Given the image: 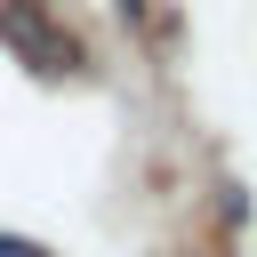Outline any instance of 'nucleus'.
<instances>
[{
  "instance_id": "f257e3e1",
  "label": "nucleus",
  "mask_w": 257,
  "mask_h": 257,
  "mask_svg": "<svg viewBox=\"0 0 257 257\" xmlns=\"http://www.w3.org/2000/svg\"><path fill=\"white\" fill-rule=\"evenodd\" d=\"M0 48L16 56V64H32V72H80V40L48 16V0H0Z\"/></svg>"
},
{
  "instance_id": "f03ea898",
  "label": "nucleus",
  "mask_w": 257,
  "mask_h": 257,
  "mask_svg": "<svg viewBox=\"0 0 257 257\" xmlns=\"http://www.w3.org/2000/svg\"><path fill=\"white\" fill-rule=\"evenodd\" d=\"M0 257H40V249H32V241H8V233H0Z\"/></svg>"
}]
</instances>
